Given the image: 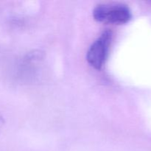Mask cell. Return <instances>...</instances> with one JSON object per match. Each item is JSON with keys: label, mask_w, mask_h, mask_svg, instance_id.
<instances>
[{"label": "cell", "mask_w": 151, "mask_h": 151, "mask_svg": "<svg viewBox=\"0 0 151 151\" xmlns=\"http://www.w3.org/2000/svg\"><path fill=\"white\" fill-rule=\"evenodd\" d=\"M111 41V32L110 31L103 32L97 40L93 42L87 52V61L97 69L103 67L107 58Z\"/></svg>", "instance_id": "7a4b0ae2"}, {"label": "cell", "mask_w": 151, "mask_h": 151, "mask_svg": "<svg viewBox=\"0 0 151 151\" xmlns=\"http://www.w3.org/2000/svg\"><path fill=\"white\" fill-rule=\"evenodd\" d=\"M93 16L97 21L112 24H125L131 19L130 9L125 4H100L94 8Z\"/></svg>", "instance_id": "6da1fadb"}, {"label": "cell", "mask_w": 151, "mask_h": 151, "mask_svg": "<svg viewBox=\"0 0 151 151\" xmlns=\"http://www.w3.org/2000/svg\"><path fill=\"white\" fill-rule=\"evenodd\" d=\"M1 124H2V120H1V118L0 117V126L1 125Z\"/></svg>", "instance_id": "3957f363"}]
</instances>
